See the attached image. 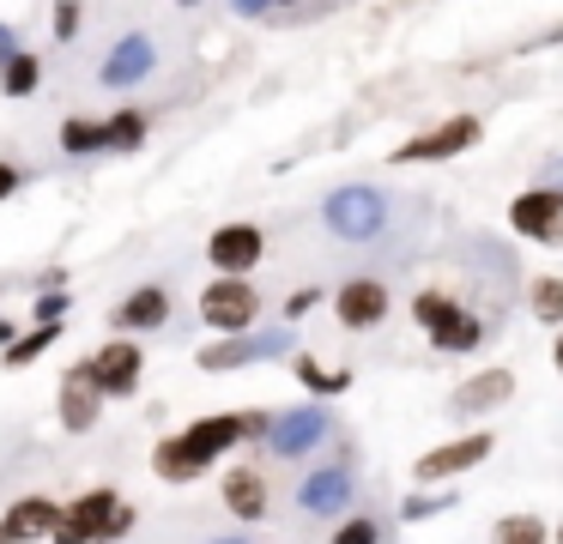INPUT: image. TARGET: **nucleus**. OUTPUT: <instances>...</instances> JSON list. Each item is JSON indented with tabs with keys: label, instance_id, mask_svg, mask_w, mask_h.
Instances as JSON below:
<instances>
[{
	"label": "nucleus",
	"instance_id": "nucleus-1",
	"mask_svg": "<svg viewBox=\"0 0 563 544\" xmlns=\"http://www.w3.org/2000/svg\"><path fill=\"white\" fill-rule=\"evenodd\" d=\"M412 321H418V333L430 338V351H442V357H466V351L485 345V321H478L461 297H449V290H418Z\"/></svg>",
	"mask_w": 563,
	"mask_h": 544
},
{
	"label": "nucleus",
	"instance_id": "nucleus-19",
	"mask_svg": "<svg viewBox=\"0 0 563 544\" xmlns=\"http://www.w3.org/2000/svg\"><path fill=\"white\" fill-rule=\"evenodd\" d=\"M55 418H62V430H67V435L98 430V418H103V393L79 381V369H67V375H62V393H55Z\"/></svg>",
	"mask_w": 563,
	"mask_h": 544
},
{
	"label": "nucleus",
	"instance_id": "nucleus-38",
	"mask_svg": "<svg viewBox=\"0 0 563 544\" xmlns=\"http://www.w3.org/2000/svg\"><path fill=\"white\" fill-rule=\"evenodd\" d=\"M13 338H19V321H13V314H0V351L13 345Z\"/></svg>",
	"mask_w": 563,
	"mask_h": 544
},
{
	"label": "nucleus",
	"instance_id": "nucleus-36",
	"mask_svg": "<svg viewBox=\"0 0 563 544\" xmlns=\"http://www.w3.org/2000/svg\"><path fill=\"white\" fill-rule=\"evenodd\" d=\"M539 181H558V188H563V152H551L545 164H539Z\"/></svg>",
	"mask_w": 563,
	"mask_h": 544
},
{
	"label": "nucleus",
	"instance_id": "nucleus-16",
	"mask_svg": "<svg viewBox=\"0 0 563 544\" xmlns=\"http://www.w3.org/2000/svg\"><path fill=\"white\" fill-rule=\"evenodd\" d=\"M55 526H62V502L43 496V490H31L0 514V544H49Z\"/></svg>",
	"mask_w": 563,
	"mask_h": 544
},
{
	"label": "nucleus",
	"instance_id": "nucleus-39",
	"mask_svg": "<svg viewBox=\"0 0 563 544\" xmlns=\"http://www.w3.org/2000/svg\"><path fill=\"white\" fill-rule=\"evenodd\" d=\"M551 369L563 375V326H558V338H551Z\"/></svg>",
	"mask_w": 563,
	"mask_h": 544
},
{
	"label": "nucleus",
	"instance_id": "nucleus-33",
	"mask_svg": "<svg viewBox=\"0 0 563 544\" xmlns=\"http://www.w3.org/2000/svg\"><path fill=\"white\" fill-rule=\"evenodd\" d=\"M13 193H25V169H19V164H7V157H0V206L13 200Z\"/></svg>",
	"mask_w": 563,
	"mask_h": 544
},
{
	"label": "nucleus",
	"instance_id": "nucleus-12",
	"mask_svg": "<svg viewBox=\"0 0 563 544\" xmlns=\"http://www.w3.org/2000/svg\"><path fill=\"white\" fill-rule=\"evenodd\" d=\"M388 309H394V290L369 273L345 278V285L333 290V321H340L345 333H376V326L388 321Z\"/></svg>",
	"mask_w": 563,
	"mask_h": 544
},
{
	"label": "nucleus",
	"instance_id": "nucleus-34",
	"mask_svg": "<svg viewBox=\"0 0 563 544\" xmlns=\"http://www.w3.org/2000/svg\"><path fill=\"white\" fill-rule=\"evenodd\" d=\"M224 7H231L236 19H267V12H273V0H224Z\"/></svg>",
	"mask_w": 563,
	"mask_h": 544
},
{
	"label": "nucleus",
	"instance_id": "nucleus-22",
	"mask_svg": "<svg viewBox=\"0 0 563 544\" xmlns=\"http://www.w3.org/2000/svg\"><path fill=\"white\" fill-rule=\"evenodd\" d=\"M291 375H297V387H303L309 399H340L345 387L357 381L352 369H328V363L309 357V351H297V357H291Z\"/></svg>",
	"mask_w": 563,
	"mask_h": 544
},
{
	"label": "nucleus",
	"instance_id": "nucleus-25",
	"mask_svg": "<svg viewBox=\"0 0 563 544\" xmlns=\"http://www.w3.org/2000/svg\"><path fill=\"white\" fill-rule=\"evenodd\" d=\"M67 157H103V115H67L62 133H55Z\"/></svg>",
	"mask_w": 563,
	"mask_h": 544
},
{
	"label": "nucleus",
	"instance_id": "nucleus-42",
	"mask_svg": "<svg viewBox=\"0 0 563 544\" xmlns=\"http://www.w3.org/2000/svg\"><path fill=\"white\" fill-rule=\"evenodd\" d=\"M273 7H303V0H273Z\"/></svg>",
	"mask_w": 563,
	"mask_h": 544
},
{
	"label": "nucleus",
	"instance_id": "nucleus-37",
	"mask_svg": "<svg viewBox=\"0 0 563 544\" xmlns=\"http://www.w3.org/2000/svg\"><path fill=\"white\" fill-rule=\"evenodd\" d=\"M37 290H67V266H49V273L37 278Z\"/></svg>",
	"mask_w": 563,
	"mask_h": 544
},
{
	"label": "nucleus",
	"instance_id": "nucleus-32",
	"mask_svg": "<svg viewBox=\"0 0 563 544\" xmlns=\"http://www.w3.org/2000/svg\"><path fill=\"white\" fill-rule=\"evenodd\" d=\"M67 309H74V290H37L31 297V321H67Z\"/></svg>",
	"mask_w": 563,
	"mask_h": 544
},
{
	"label": "nucleus",
	"instance_id": "nucleus-27",
	"mask_svg": "<svg viewBox=\"0 0 563 544\" xmlns=\"http://www.w3.org/2000/svg\"><path fill=\"white\" fill-rule=\"evenodd\" d=\"M454 502H461L454 490H424V484H418V490H406V496H400V520H406V526H424V520L449 514Z\"/></svg>",
	"mask_w": 563,
	"mask_h": 544
},
{
	"label": "nucleus",
	"instance_id": "nucleus-26",
	"mask_svg": "<svg viewBox=\"0 0 563 544\" xmlns=\"http://www.w3.org/2000/svg\"><path fill=\"white\" fill-rule=\"evenodd\" d=\"M527 314H533L539 326H563V278L545 273L527 285Z\"/></svg>",
	"mask_w": 563,
	"mask_h": 544
},
{
	"label": "nucleus",
	"instance_id": "nucleus-8",
	"mask_svg": "<svg viewBox=\"0 0 563 544\" xmlns=\"http://www.w3.org/2000/svg\"><path fill=\"white\" fill-rule=\"evenodd\" d=\"M509 230L533 248H563V188L558 181H533L509 200Z\"/></svg>",
	"mask_w": 563,
	"mask_h": 544
},
{
	"label": "nucleus",
	"instance_id": "nucleus-14",
	"mask_svg": "<svg viewBox=\"0 0 563 544\" xmlns=\"http://www.w3.org/2000/svg\"><path fill=\"white\" fill-rule=\"evenodd\" d=\"M152 73H158V43H152L146 31H128L110 43V55H103V67H98V85L103 91H134Z\"/></svg>",
	"mask_w": 563,
	"mask_h": 544
},
{
	"label": "nucleus",
	"instance_id": "nucleus-20",
	"mask_svg": "<svg viewBox=\"0 0 563 544\" xmlns=\"http://www.w3.org/2000/svg\"><path fill=\"white\" fill-rule=\"evenodd\" d=\"M152 471H158V484H200L212 466L195 454V442L176 430V435H158V442H152Z\"/></svg>",
	"mask_w": 563,
	"mask_h": 544
},
{
	"label": "nucleus",
	"instance_id": "nucleus-3",
	"mask_svg": "<svg viewBox=\"0 0 563 544\" xmlns=\"http://www.w3.org/2000/svg\"><path fill=\"white\" fill-rule=\"evenodd\" d=\"M273 357H297V333L291 326H267V333H219L195 351V363L207 375H231V369H255Z\"/></svg>",
	"mask_w": 563,
	"mask_h": 544
},
{
	"label": "nucleus",
	"instance_id": "nucleus-18",
	"mask_svg": "<svg viewBox=\"0 0 563 544\" xmlns=\"http://www.w3.org/2000/svg\"><path fill=\"white\" fill-rule=\"evenodd\" d=\"M515 399V369H478L466 375L461 393H449V411L454 418H478V411H497Z\"/></svg>",
	"mask_w": 563,
	"mask_h": 544
},
{
	"label": "nucleus",
	"instance_id": "nucleus-21",
	"mask_svg": "<svg viewBox=\"0 0 563 544\" xmlns=\"http://www.w3.org/2000/svg\"><path fill=\"white\" fill-rule=\"evenodd\" d=\"M152 140V115L146 109H134V103H122V109H110L103 115V152H140V145Z\"/></svg>",
	"mask_w": 563,
	"mask_h": 544
},
{
	"label": "nucleus",
	"instance_id": "nucleus-9",
	"mask_svg": "<svg viewBox=\"0 0 563 544\" xmlns=\"http://www.w3.org/2000/svg\"><path fill=\"white\" fill-rule=\"evenodd\" d=\"M122 490L115 484H91L79 502H67L62 508V526H55V539L49 544H110V526H115V514H122Z\"/></svg>",
	"mask_w": 563,
	"mask_h": 544
},
{
	"label": "nucleus",
	"instance_id": "nucleus-13",
	"mask_svg": "<svg viewBox=\"0 0 563 544\" xmlns=\"http://www.w3.org/2000/svg\"><path fill=\"white\" fill-rule=\"evenodd\" d=\"M352 496H357V478H352V466H345V459L303 471V484H297V508H303L309 520H345Z\"/></svg>",
	"mask_w": 563,
	"mask_h": 544
},
{
	"label": "nucleus",
	"instance_id": "nucleus-28",
	"mask_svg": "<svg viewBox=\"0 0 563 544\" xmlns=\"http://www.w3.org/2000/svg\"><path fill=\"white\" fill-rule=\"evenodd\" d=\"M490 544H551V526L539 514H503L497 526H490Z\"/></svg>",
	"mask_w": 563,
	"mask_h": 544
},
{
	"label": "nucleus",
	"instance_id": "nucleus-5",
	"mask_svg": "<svg viewBox=\"0 0 563 544\" xmlns=\"http://www.w3.org/2000/svg\"><path fill=\"white\" fill-rule=\"evenodd\" d=\"M74 369H79V381L98 387L103 399H134L140 375H146V345L128 338V333H115V338H103L91 357H79Z\"/></svg>",
	"mask_w": 563,
	"mask_h": 544
},
{
	"label": "nucleus",
	"instance_id": "nucleus-40",
	"mask_svg": "<svg viewBox=\"0 0 563 544\" xmlns=\"http://www.w3.org/2000/svg\"><path fill=\"white\" fill-rule=\"evenodd\" d=\"M212 544H249V539H243V532H224V539H212Z\"/></svg>",
	"mask_w": 563,
	"mask_h": 544
},
{
	"label": "nucleus",
	"instance_id": "nucleus-23",
	"mask_svg": "<svg viewBox=\"0 0 563 544\" xmlns=\"http://www.w3.org/2000/svg\"><path fill=\"white\" fill-rule=\"evenodd\" d=\"M55 338H62V321H31V333H19L13 345L0 351V363L7 369H31V363H43L55 351Z\"/></svg>",
	"mask_w": 563,
	"mask_h": 544
},
{
	"label": "nucleus",
	"instance_id": "nucleus-31",
	"mask_svg": "<svg viewBox=\"0 0 563 544\" xmlns=\"http://www.w3.org/2000/svg\"><path fill=\"white\" fill-rule=\"evenodd\" d=\"M321 302H333V290H321V285H297L291 297H285V309H279V314H285V326L303 321V314H316Z\"/></svg>",
	"mask_w": 563,
	"mask_h": 544
},
{
	"label": "nucleus",
	"instance_id": "nucleus-35",
	"mask_svg": "<svg viewBox=\"0 0 563 544\" xmlns=\"http://www.w3.org/2000/svg\"><path fill=\"white\" fill-rule=\"evenodd\" d=\"M19 48H25V43H19V31H13L7 19H0V67H7V60H13Z\"/></svg>",
	"mask_w": 563,
	"mask_h": 544
},
{
	"label": "nucleus",
	"instance_id": "nucleus-2",
	"mask_svg": "<svg viewBox=\"0 0 563 544\" xmlns=\"http://www.w3.org/2000/svg\"><path fill=\"white\" fill-rule=\"evenodd\" d=\"M388 218H394L388 188H376V181H345V188H333L321 200V224L340 242H376L388 230Z\"/></svg>",
	"mask_w": 563,
	"mask_h": 544
},
{
	"label": "nucleus",
	"instance_id": "nucleus-11",
	"mask_svg": "<svg viewBox=\"0 0 563 544\" xmlns=\"http://www.w3.org/2000/svg\"><path fill=\"white\" fill-rule=\"evenodd\" d=\"M207 260H212V273H224V278H249L261 260H267V230L249 224V218L219 224L207 236Z\"/></svg>",
	"mask_w": 563,
	"mask_h": 544
},
{
	"label": "nucleus",
	"instance_id": "nucleus-15",
	"mask_svg": "<svg viewBox=\"0 0 563 544\" xmlns=\"http://www.w3.org/2000/svg\"><path fill=\"white\" fill-rule=\"evenodd\" d=\"M170 314H176L170 285H134L110 309V326H115V333H128V338H140V333H164V326H170Z\"/></svg>",
	"mask_w": 563,
	"mask_h": 544
},
{
	"label": "nucleus",
	"instance_id": "nucleus-10",
	"mask_svg": "<svg viewBox=\"0 0 563 544\" xmlns=\"http://www.w3.org/2000/svg\"><path fill=\"white\" fill-rule=\"evenodd\" d=\"M497 454V435L490 430H466V435H449V442L424 447L412 466V484H449V478H466L473 466H485V459Z\"/></svg>",
	"mask_w": 563,
	"mask_h": 544
},
{
	"label": "nucleus",
	"instance_id": "nucleus-41",
	"mask_svg": "<svg viewBox=\"0 0 563 544\" xmlns=\"http://www.w3.org/2000/svg\"><path fill=\"white\" fill-rule=\"evenodd\" d=\"M551 544H563V520H558V526H551Z\"/></svg>",
	"mask_w": 563,
	"mask_h": 544
},
{
	"label": "nucleus",
	"instance_id": "nucleus-4",
	"mask_svg": "<svg viewBox=\"0 0 563 544\" xmlns=\"http://www.w3.org/2000/svg\"><path fill=\"white\" fill-rule=\"evenodd\" d=\"M473 145H485V121L466 109V115H449V121H437V127L412 133L406 145H394L388 164H394V169H412V164H454V157H466Z\"/></svg>",
	"mask_w": 563,
	"mask_h": 544
},
{
	"label": "nucleus",
	"instance_id": "nucleus-29",
	"mask_svg": "<svg viewBox=\"0 0 563 544\" xmlns=\"http://www.w3.org/2000/svg\"><path fill=\"white\" fill-rule=\"evenodd\" d=\"M328 544H382V520L376 514H345L340 526L328 532Z\"/></svg>",
	"mask_w": 563,
	"mask_h": 544
},
{
	"label": "nucleus",
	"instance_id": "nucleus-7",
	"mask_svg": "<svg viewBox=\"0 0 563 544\" xmlns=\"http://www.w3.org/2000/svg\"><path fill=\"white\" fill-rule=\"evenodd\" d=\"M333 435V418H328V406L321 399H309V406H285V411H273V430H267V454L273 459H309V454H321V442Z\"/></svg>",
	"mask_w": 563,
	"mask_h": 544
},
{
	"label": "nucleus",
	"instance_id": "nucleus-6",
	"mask_svg": "<svg viewBox=\"0 0 563 544\" xmlns=\"http://www.w3.org/2000/svg\"><path fill=\"white\" fill-rule=\"evenodd\" d=\"M255 321H261L255 278L212 273V285L200 290V326H212V333H255Z\"/></svg>",
	"mask_w": 563,
	"mask_h": 544
},
{
	"label": "nucleus",
	"instance_id": "nucleus-43",
	"mask_svg": "<svg viewBox=\"0 0 563 544\" xmlns=\"http://www.w3.org/2000/svg\"><path fill=\"white\" fill-rule=\"evenodd\" d=\"M176 7H200V0H176Z\"/></svg>",
	"mask_w": 563,
	"mask_h": 544
},
{
	"label": "nucleus",
	"instance_id": "nucleus-30",
	"mask_svg": "<svg viewBox=\"0 0 563 544\" xmlns=\"http://www.w3.org/2000/svg\"><path fill=\"white\" fill-rule=\"evenodd\" d=\"M49 31H55V43H74V36L86 31V7H79V0H55V7H49Z\"/></svg>",
	"mask_w": 563,
	"mask_h": 544
},
{
	"label": "nucleus",
	"instance_id": "nucleus-17",
	"mask_svg": "<svg viewBox=\"0 0 563 544\" xmlns=\"http://www.w3.org/2000/svg\"><path fill=\"white\" fill-rule=\"evenodd\" d=\"M219 496H224V514L243 520V526H261V520L273 514V490H267V478H261L255 466H231L224 484H219Z\"/></svg>",
	"mask_w": 563,
	"mask_h": 544
},
{
	"label": "nucleus",
	"instance_id": "nucleus-24",
	"mask_svg": "<svg viewBox=\"0 0 563 544\" xmlns=\"http://www.w3.org/2000/svg\"><path fill=\"white\" fill-rule=\"evenodd\" d=\"M43 91V55L37 48H19L7 67H0V97H13V103H25V97Z\"/></svg>",
	"mask_w": 563,
	"mask_h": 544
}]
</instances>
